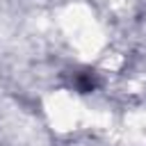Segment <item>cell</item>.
<instances>
[{
	"mask_svg": "<svg viewBox=\"0 0 146 146\" xmlns=\"http://www.w3.org/2000/svg\"><path fill=\"white\" fill-rule=\"evenodd\" d=\"M96 84H98V80H96L94 73H78V75H75V89H78L80 94H89V91H94Z\"/></svg>",
	"mask_w": 146,
	"mask_h": 146,
	"instance_id": "obj_1",
	"label": "cell"
}]
</instances>
